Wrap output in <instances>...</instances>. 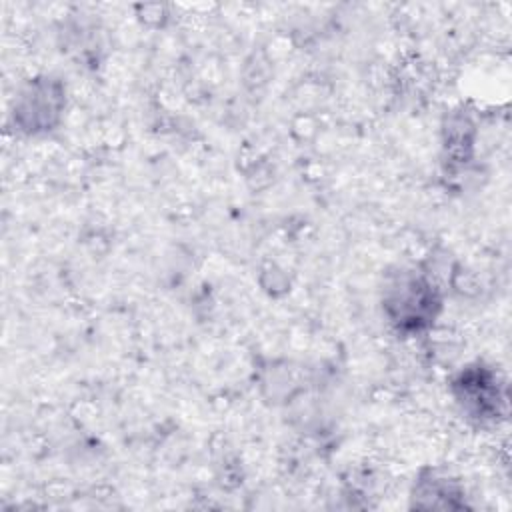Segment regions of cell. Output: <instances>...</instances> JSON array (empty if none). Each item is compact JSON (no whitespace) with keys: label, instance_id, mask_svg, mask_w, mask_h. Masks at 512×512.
Masks as SVG:
<instances>
[{"label":"cell","instance_id":"obj_1","mask_svg":"<svg viewBox=\"0 0 512 512\" xmlns=\"http://www.w3.org/2000/svg\"><path fill=\"white\" fill-rule=\"evenodd\" d=\"M394 322L402 326H420L432 314L436 304L432 286L422 278H402L394 284L388 300Z\"/></svg>","mask_w":512,"mask_h":512},{"label":"cell","instance_id":"obj_2","mask_svg":"<svg viewBox=\"0 0 512 512\" xmlns=\"http://www.w3.org/2000/svg\"><path fill=\"white\" fill-rule=\"evenodd\" d=\"M458 392V402L478 418H492L498 414L502 398L498 388V378L484 368H470L460 374L454 382Z\"/></svg>","mask_w":512,"mask_h":512}]
</instances>
